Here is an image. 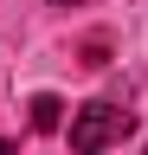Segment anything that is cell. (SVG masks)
<instances>
[{"label": "cell", "mask_w": 148, "mask_h": 155, "mask_svg": "<svg viewBox=\"0 0 148 155\" xmlns=\"http://www.w3.org/2000/svg\"><path fill=\"white\" fill-rule=\"evenodd\" d=\"M129 129H135V116H129L122 104H109V97H97V104H77V110H71V123H65L71 155H103L109 142H122Z\"/></svg>", "instance_id": "obj_1"}, {"label": "cell", "mask_w": 148, "mask_h": 155, "mask_svg": "<svg viewBox=\"0 0 148 155\" xmlns=\"http://www.w3.org/2000/svg\"><path fill=\"white\" fill-rule=\"evenodd\" d=\"M26 110H32V129H45V136H52V129H65V97H52V91H39V97H32Z\"/></svg>", "instance_id": "obj_2"}, {"label": "cell", "mask_w": 148, "mask_h": 155, "mask_svg": "<svg viewBox=\"0 0 148 155\" xmlns=\"http://www.w3.org/2000/svg\"><path fill=\"white\" fill-rule=\"evenodd\" d=\"M0 155H13V142H7V136H0Z\"/></svg>", "instance_id": "obj_3"}]
</instances>
